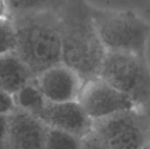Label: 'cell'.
<instances>
[{"mask_svg": "<svg viewBox=\"0 0 150 149\" xmlns=\"http://www.w3.org/2000/svg\"><path fill=\"white\" fill-rule=\"evenodd\" d=\"M62 37V62L85 82L98 77L106 54L86 0H65L57 11Z\"/></svg>", "mask_w": 150, "mask_h": 149, "instance_id": "6da1fadb", "label": "cell"}, {"mask_svg": "<svg viewBox=\"0 0 150 149\" xmlns=\"http://www.w3.org/2000/svg\"><path fill=\"white\" fill-rule=\"evenodd\" d=\"M16 32L15 54L34 78L62 62V37L57 11H40L11 18Z\"/></svg>", "mask_w": 150, "mask_h": 149, "instance_id": "7a4b0ae2", "label": "cell"}, {"mask_svg": "<svg viewBox=\"0 0 150 149\" xmlns=\"http://www.w3.org/2000/svg\"><path fill=\"white\" fill-rule=\"evenodd\" d=\"M97 32L106 52L145 56L150 25L130 10H105L92 5Z\"/></svg>", "mask_w": 150, "mask_h": 149, "instance_id": "3957f363", "label": "cell"}, {"mask_svg": "<svg viewBox=\"0 0 150 149\" xmlns=\"http://www.w3.org/2000/svg\"><path fill=\"white\" fill-rule=\"evenodd\" d=\"M98 77L128 96L136 108L150 96V69L145 56L106 52Z\"/></svg>", "mask_w": 150, "mask_h": 149, "instance_id": "277c9868", "label": "cell"}, {"mask_svg": "<svg viewBox=\"0 0 150 149\" xmlns=\"http://www.w3.org/2000/svg\"><path fill=\"white\" fill-rule=\"evenodd\" d=\"M92 132L110 149H144L150 120L134 108L93 121Z\"/></svg>", "mask_w": 150, "mask_h": 149, "instance_id": "5b68a950", "label": "cell"}, {"mask_svg": "<svg viewBox=\"0 0 150 149\" xmlns=\"http://www.w3.org/2000/svg\"><path fill=\"white\" fill-rule=\"evenodd\" d=\"M77 102L92 121L136 108L128 96L99 77L83 83Z\"/></svg>", "mask_w": 150, "mask_h": 149, "instance_id": "8992f818", "label": "cell"}, {"mask_svg": "<svg viewBox=\"0 0 150 149\" xmlns=\"http://www.w3.org/2000/svg\"><path fill=\"white\" fill-rule=\"evenodd\" d=\"M33 82L50 103L77 101L84 83L74 69L62 62L46 69L35 76Z\"/></svg>", "mask_w": 150, "mask_h": 149, "instance_id": "52a82bcc", "label": "cell"}, {"mask_svg": "<svg viewBox=\"0 0 150 149\" xmlns=\"http://www.w3.org/2000/svg\"><path fill=\"white\" fill-rule=\"evenodd\" d=\"M48 128L72 134L81 140L92 131L93 121L77 101L65 103L47 102L35 116Z\"/></svg>", "mask_w": 150, "mask_h": 149, "instance_id": "ba28073f", "label": "cell"}, {"mask_svg": "<svg viewBox=\"0 0 150 149\" xmlns=\"http://www.w3.org/2000/svg\"><path fill=\"white\" fill-rule=\"evenodd\" d=\"M47 131L37 117L15 108L8 115L7 149H44Z\"/></svg>", "mask_w": 150, "mask_h": 149, "instance_id": "9c48e42d", "label": "cell"}, {"mask_svg": "<svg viewBox=\"0 0 150 149\" xmlns=\"http://www.w3.org/2000/svg\"><path fill=\"white\" fill-rule=\"evenodd\" d=\"M33 79L31 70L15 52L0 55V90L13 96Z\"/></svg>", "mask_w": 150, "mask_h": 149, "instance_id": "30bf717a", "label": "cell"}, {"mask_svg": "<svg viewBox=\"0 0 150 149\" xmlns=\"http://www.w3.org/2000/svg\"><path fill=\"white\" fill-rule=\"evenodd\" d=\"M33 80L12 97L16 108L36 116L44 107L47 101Z\"/></svg>", "mask_w": 150, "mask_h": 149, "instance_id": "8fae6325", "label": "cell"}, {"mask_svg": "<svg viewBox=\"0 0 150 149\" xmlns=\"http://www.w3.org/2000/svg\"><path fill=\"white\" fill-rule=\"evenodd\" d=\"M65 0H8L11 18L17 15L40 12L58 11Z\"/></svg>", "mask_w": 150, "mask_h": 149, "instance_id": "7c38bea8", "label": "cell"}, {"mask_svg": "<svg viewBox=\"0 0 150 149\" xmlns=\"http://www.w3.org/2000/svg\"><path fill=\"white\" fill-rule=\"evenodd\" d=\"M44 149H82V140L68 133L48 128Z\"/></svg>", "mask_w": 150, "mask_h": 149, "instance_id": "4fadbf2b", "label": "cell"}, {"mask_svg": "<svg viewBox=\"0 0 150 149\" xmlns=\"http://www.w3.org/2000/svg\"><path fill=\"white\" fill-rule=\"evenodd\" d=\"M16 32L11 18L0 20V55L14 53Z\"/></svg>", "mask_w": 150, "mask_h": 149, "instance_id": "5bb4252c", "label": "cell"}, {"mask_svg": "<svg viewBox=\"0 0 150 149\" xmlns=\"http://www.w3.org/2000/svg\"><path fill=\"white\" fill-rule=\"evenodd\" d=\"M16 108L13 97L0 90V116H8Z\"/></svg>", "mask_w": 150, "mask_h": 149, "instance_id": "9a60e30c", "label": "cell"}, {"mask_svg": "<svg viewBox=\"0 0 150 149\" xmlns=\"http://www.w3.org/2000/svg\"><path fill=\"white\" fill-rule=\"evenodd\" d=\"M82 149H110L92 131L82 140Z\"/></svg>", "mask_w": 150, "mask_h": 149, "instance_id": "2e32d148", "label": "cell"}, {"mask_svg": "<svg viewBox=\"0 0 150 149\" xmlns=\"http://www.w3.org/2000/svg\"><path fill=\"white\" fill-rule=\"evenodd\" d=\"M8 116H0V149H7Z\"/></svg>", "mask_w": 150, "mask_h": 149, "instance_id": "e0dca14e", "label": "cell"}, {"mask_svg": "<svg viewBox=\"0 0 150 149\" xmlns=\"http://www.w3.org/2000/svg\"><path fill=\"white\" fill-rule=\"evenodd\" d=\"M11 18V9L8 0H0V20Z\"/></svg>", "mask_w": 150, "mask_h": 149, "instance_id": "ac0fdd59", "label": "cell"}, {"mask_svg": "<svg viewBox=\"0 0 150 149\" xmlns=\"http://www.w3.org/2000/svg\"><path fill=\"white\" fill-rule=\"evenodd\" d=\"M138 111H140L142 114H144L150 120V96L149 98L143 103L139 107L136 108Z\"/></svg>", "mask_w": 150, "mask_h": 149, "instance_id": "d6986e66", "label": "cell"}, {"mask_svg": "<svg viewBox=\"0 0 150 149\" xmlns=\"http://www.w3.org/2000/svg\"><path fill=\"white\" fill-rule=\"evenodd\" d=\"M144 149H150V134L149 137V140H148V142H147V145H146V147H145Z\"/></svg>", "mask_w": 150, "mask_h": 149, "instance_id": "ffe728a7", "label": "cell"}]
</instances>
